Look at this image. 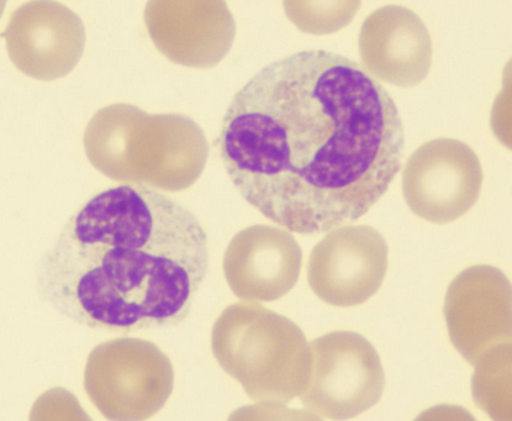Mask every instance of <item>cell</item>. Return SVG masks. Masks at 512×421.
<instances>
[{
    "label": "cell",
    "instance_id": "obj_14",
    "mask_svg": "<svg viewBox=\"0 0 512 421\" xmlns=\"http://www.w3.org/2000/svg\"><path fill=\"white\" fill-rule=\"evenodd\" d=\"M472 389L478 407L490 418L512 419L511 405V344L487 352L475 365Z\"/></svg>",
    "mask_w": 512,
    "mask_h": 421
},
{
    "label": "cell",
    "instance_id": "obj_3",
    "mask_svg": "<svg viewBox=\"0 0 512 421\" xmlns=\"http://www.w3.org/2000/svg\"><path fill=\"white\" fill-rule=\"evenodd\" d=\"M83 146L89 163L110 180L165 192L192 187L209 157L207 138L193 119L125 103L94 114Z\"/></svg>",
    "mask_w": 512,
    "mask_h": 421
},
{
    "label": "cell",
    "instance_id": "obj_5",
    "mask_svg": "<svg viewBox=\"0 0 512 421\" xmlns=\"http://www.w3.org/2000/svg\"><path fill=\"white\" fill-rule=\"evenodd\" d=\"M173 388L170 357L149 340L105 341L88 356L84 389L109 420L150 419L165 407Z\"/></svg>",
    "mask_w": 512,
    "mask_h": 421
},
{
    "label": "cell",
    "instance_id": "obj_10",
    "mask_svg": "<svg viewBox=\"0 0 512 421\" xmlns=\"http://www.w3.org/2000/svg\"><path fill=\"white\" fill-rule=\"evenodd\" d=\"M10 60L25 76L50 82L70 75L86 47L79 15L57 2H28L14 10L3 33Z\"/></svg>",
    "mask_w": 512,
    "mask_h": 421
},
{
    "label": "cell",
    "instance_id": "obj_13",
    "mask_svg": "<svg viewBox=\"0 0 512 421\" xmlns=\"http://www.w3.org/2000/svg\"><path fill=\"white\" fill-rule=\"evenodd\" d=\"M358 44L363 66L380 81L408 88L429 76L434 47L413 10L400 5L377 9L363 21Z\"/></svg>",
    "mask_w": 512,
    "mask_h": 421
},
{
    "label": "cell",
    "instance_id": "obj_6",
    "mask_svg": "<svg viewBox=\"0 0 512 421\" xmlns=\"http://www.w3.org/2000/svg\"><path fill=\"white\" fill-rule=\"evenodd\" d=\"M313 370L300 402L319 418L358 417L383 396L385 373L376 347L355 331L339 330L310 342Z\"/></svg>",
    "mask_w": 512,
    "mask_h": 421
},
{
    "label": "cell",
    "instance_id": "obj_15",
    "mask_svg": "<svg viewBox=\"0 0 512 421\" xmlns=\"http://www.w3.org/2000/svg\"><path fill=\"white\" fill-rule=\"evenodd\" d=\"M285 14L306 34L336 33L356 17L361 2H284Z\"/></svg>",
    "mask_w": 512,
    "mask_h": 421
},
{
    "label": "cell",
    "instance_id": "obj_2",
    "mask_svg": "<svg viewBox=\"0 0 512 421\" xmlns=\"http://www.w3.org/2000/svg\"><path fill=\"white\" fill-rule=\"evenodd\" d=\"M208 236L184 205L144 186L95 194L42 257L39 296L89 329L171 328L207 277Z\"/></svg>",
    "mask_w": 512,
    "mask_h": 421
},
{
    "label": "cell",
    "instance_id": "obj_4",
    "mask_svg": "<svg viewBox=\"0 0 512 421\" xmlns=\"http://www.w3.org/2000/svg\"><path fill=\"white\" fill-rule=\"evenodd\" d=\"M211 350L248 397L282 408L304 392L313 352L294 321L257 302L230 305L215 321Z\"/></svg>",
    "mask_w": 512,
    "mask_h": 421
},
{
    "label": "cell",
    "instance_id": "obj_7",
    "mask_svg": "<svg viewBox=\"0 0 512 421\" xmlns=\"http://www.w3.org/2000/svg\"><path fill=\"white\" fill-rule=\"evenodd\" d=\"M483 168L472 147L441 138L426 142L406 162L403 193L411 212L430 223H452L478 202Z\"/></svg>",
    "mask_w": 512,
    "mask_h": 421
},
{
    "label": "cell",
    "instance_id": "obj_1",
    "mask_svg": "<svg viewBox=\"0 0 512 421\" xmlns=\"http://www.w3.org/2000/svg\"><path fill=\"white\" fill-rule=\"evenodd\" d=\"M218 145L248 204L293 233L319 235L379 202L400 171L405 135L376 78L311 50L271 63L236 93Z\"/></svg>",
    "mask_w": 512,
    "mask_h": 421
},
{
    "label": "cell",
    "instance_id": "obj_12",
    "mask_svg": "<svg viewBox=\"0 0 512 421\" xmlns=\"http://www.w3.org/2000/svg\"><path fill=\"white\" fill-rule=\"evenodd\" d=\"M303 251L287 229L252 225L230 241L224 255V275L242 301L271 303L297 286Z\"/></svg>",
    "mask_w": 512,
    "mask_h": 421
},
{
    "label": "cell",
    "instance_id": "obj_8",
    "mask_svg": "<svg viewBox=\"0 0 512 421\" xmlns=\"http://www.w3.org/2000/svg\"><path fill=\"white\" fill-rule=\"evenodd\" d=\"M388 255L387 241L372 226H340L311 251L310 287L316 297L332 307H357L382 287Z\"/></svg>",
    "mask_w": 512,
    "mask_h": 421
},
{
    "label": "cell",
    "instance_id": "obj_11",
    "mask_svg": "<svg viewBox=\"0 0 512 421\" xmlns=\"http://www.w3.org/2000/svg\"><path fill=\"white\" fill-rule=\"evenodd\" d=\"M145 24L157 50L186 67L210 68L229 54L236 24L225 2H150Z\"/></svg>",
    "mask_w": 512,
    "mask_h": 421
},
{
    "label": "cell",
    "instance_id": "obj_9",
    "mask_svg": "<svg viewBox=\"0 0 512 421\" xmlns=\"http://www.w3.org/2000/svg\"><path fill=\"white\" fill-rule=\"evenodd\" d=\"M511 283L499 268L478 265L462 271L446 294L452 345L472 366L496 347L511 344Z\"/></svg>",
    "mask_w": 512,
    "mask_h": 421
}]
</instances>
